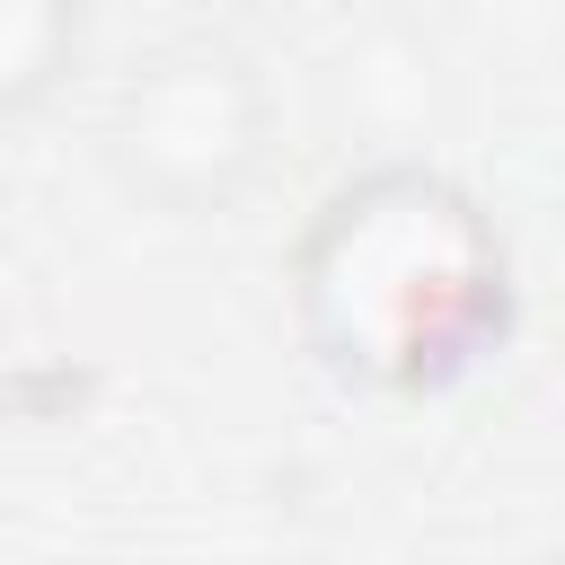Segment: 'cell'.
<instances>
[{"instance_id": "obj_1", "label": "cell", "mask_w": 565, "mask_h": 565, "mask_svg": "<svg viewBox=\"0 0 565 565\" xmlns=\"http://www.w3.org/2000/svg\"><path fill=\"white\" fill-rule=\"evenodd\" d=\"M291 335L344 397L433 406L494 371L521 282L494 212L424 150H380L318 194L291 238Z\"/></svg>"}, {"instance_id": "obj_2", "label": "cell", "mask_w": 565, "mask_h": 565, "mask_svg": "<svg viewBox=\"0 0 565 565\" xmlns=\"http://www.w3.org/2000/svg\"><path fill=\"white\" fill-rule=\"evenodd\" d=\"M97 159L132 203L168 221H221L256 194L274 159V79L256 71L247 44L212 26L168 35L115 71Z\"/></svg>"}, {"instance_id": "obj_3", "label": "cell", "mask_w": 565, "mask_h": 565, "mask_svg": "<svg viewBox=\"0 0 565 565\" xmlns=\"http://www.w3.org/2000/svg\"><path fill=\"white\" fill-rule=\"evenodd\" d=\"M88 44V9L79 0H0V124L44 115Z\"/></svg>"}]
</instances>
